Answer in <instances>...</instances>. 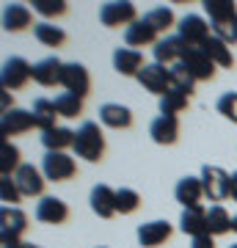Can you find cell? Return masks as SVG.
<instances>
[{"mask_svg":"<svg viewBox=\"0 0 237 248\" xmlns=\"http://www.w3.org/2000/svg\"><path fill=\"white\" fill-rule=\"evenodd\" d=\"M204 11L210 17L212 36H218L221 42L235 45L237 42V9L232 0H204Z\"/></svg>","mask_w":237,"mask_h":248,"instance_id":"obj_1","label":"cell"},{"mask_svg":"<svg viewBox=\"0 0 237 248\" xmlns=\"http://www.w3.org/2000/svg\"><path fill=\"white\" fill-rule=\"evenodd\" d=\"M75 155L88 163H97L102 160L105 155V138H102V130H99L97 122H83L80 124V130L75 133Z\"/></svg>","mask_w":237,"mask_h":248,"instance_id":"obj_2","label":"cell"},{"mask_svg":"<svg viewBox=\"0 0 237 248\" xmlns=\"http://www.w3.org/2000/svg\"><path fill=\"white\" fill-rule=\"evenodd\" d=\"M31 63L25 58H19V55H11L3 61V69H0V86L3 91H17L22 89L28 80H31Z\"/></svg>","mask_w":237,"mask_h":248,"instance_id":"obj_3","label":"cell"},{"mask_svg":"<svg viewBox=\"0 0 237 248\" xmlns=\"http://www.w3.org/2000/svg\"><path fill=\"white\" fill-rule=\"evenodd\" d=\"M75 171H78V166L66 152H47L42 160V174L50 182H66L75 177Z\"/></svg>","mask_w":237,"mask_h":248,"instance_id":"obj_4","label":"cell"},{"mask_svg":"<svg viewBox=\"0 0 237 248\" xmlns=\"http://www.w3.org/2000/svg\"><path fill=\"white\" fill-rule=\"evenodd\" d=\"M135 19H138L135 6L127 3V0H111V3H102L99 6V22L105 28H119V25L130 28Z\"/></svg>","mask_w":237,"mask_h":248,"instance_id":"obj_5","label":"cell"},{"mask_svg":"<svg viewBox=\"0 0 237 248\" xmlns=\"http://www.w3.org/2000/svg\"><path fill=\"white\" fill-rule=\"evenodd\" d=\"M229 179H232V174H226L221 166H204L202 169L204 196L210 202H223V199H229Z\"/></svg>","mask_w":237,"mask_h":248,"instance_id":"obj_6","label":"cell"},{"mask_svg":"<svg viewBox=\"0 0 237 248\" xmlns=\"http://www.w3.org/2000/svg\"><path fill=\"white\" fill-rule=\"evenodd\" d=\"M138 83L146 91H152V94L163 97V94H168V91H171V69L160 66V63H146V66L138 72Z\"/></svg>","mask_w":237,"mask_h":248,"instance_id":"obj_7","label":"cell"},{"mask_svg":"<svg viewBox=\"0 0 237 248\" xmlns=\"http://www.w3.org/2000/svg\"><path fill=\"white\" fill-rule=\"evenodd\" d=\"M176 31H179V39H182L188 47H202L204 42L210 39V25H207L199 14H185V17L179 19Z\"/></svg>","mask_w":237,"mask_h":248,"instance_id":"obj_8","label":"cell"},{"mask_svg":"<svg viewBox=\"0 0 237 248\" xmlns=\"http://www.w3.org/2000/svg\"><path fill=\"white\" fill-rule=\"evenodd\" d=\"M179 63L193 75V80H210L215 75V63L207 58V53H204L202 47H185Z\"/></svg>","mask_w":237,"mask_h":248,"instance_id":"obj_9","label":"cell"},{"mask_svg":"<svg viewBox=\"0 0 237 248\" xmlns=\"http://www.w3.org/2000/svg\"><path fill=\"white\" fill-rule=\"evenodd\" d=\"M61 86L69 94L75 97H86L88 91H91V78H88V72L83 63H63V75H61Z\"/></svg>","mask_w":237,"mask_h":248,"instance_id":"obj_10","label":"cell"},{"mask_svg":"<svg viewBox=\"0 0 237 248\" xmlns=\"http://www.w3.org/2000/svg\"><path fill=\"white\" fill-rule=\"evenodd\" d=\"M185 42L179 39V36H163L158 45L152 47L155 50V63H160V66H174V63H179V58H182L185 53Z\"/></svg>","mask_w":237,"mask_h":248,"instance_id":"obj_11","label":"cell"},{"mask_svg":"<svg viewBox=\"0 0 237 248\" xmlns=\"http://www.w3.org/2000/svg\"><path fill=\"white\" fill-rule=\"evenodd\" d=\"M31 127H36L33 113H31V110H22V108H11V110H6L3 119H0V133H3V138L28 133Z\"/></svg>","mask_w":237,"mask_h":248,"instance_id":"obj_12","label":"cell"},{"mask_svg":"<svg viewBox=\"0 0 237 248\" xmlns=\"http://www.w3.org/2000/svg\"><path fill=\"white\" fill-rule=\"evenodd\" d=\"M124 42H127V47H146V45H158V31H155V25H152L146 17L135 19L127 31H124Z\"/></svg>","mask_w":237,"mask_h":248,"instance_id":"obj_13","label":"cell"},{"mask_svg":"<svg viewBox=\"0 0 237 248\" xmlns=\"http://www.w3.org/2000/svg\"><path fill=\"white\" fill-rule=\"evenodd\" d=\"M14 182H17V187H19V193L22 196H42V190H44V174L36 166H31V163H22L19 166V171L14 174Z\"/></svg>","mask_w":237,"mask_h":248,"instance_id":"obj_14","label":"cell"},{"mask_svg":"<svg viewBox=\"0 0 237 248\" xmlns=\"http://www.w3.org/2000/svg\"><path fill=\"white\" fill-rule=\"evenodd\" d=\"M174 196H176V202L182 204L185 210H188V207H202V199H204L202 177H185V179H179L176 187H174Z\"/></svg>","mask_w":237,"mask_h":248,"instance_id":"obj_15","label":"cell"},{"mask_svg":"<svg viewBox=\"0 0 237 248\" xmlns=\"http://www.w3.org/2000/svg\"><path fill=\"white\" fill-rule=\"evenodd\" d=\"M61 75H63V63L50 55V58H44V61L33 63V69H31V78L39 83V86H61Z\"/></svg>","mask_w":237,"mask_h":248,"instance_id":"obj_16","label":"cell"},{"mask_svg":"<svg viewBox=\"0 0 237 248\" xmlns=\"http://www.w3.org/2000/svg\"><path fill=\"white\" fill-rule=\"evenodd\" d=\"M69 218V207L66 202L55 199V196H44L42 202L36 204V221L42 223H63Z\"/></svg>","mask_w":237,"mask_h":248,"instance_id":"obj_17","label":"cell"},{"mask_svg":"<svg viewBox=\"0 0 237 248\" xmlns=\"http://www.w3.org/2000/svg\"><path fill=\"white\" fill-rule=\"evenodd\" d=\"M171 237V223L166 221H149L138 226V243L143 248H158Z\"/></svg>","mask_w":237,"mask_h":248,"instance_id":"obj_18","label":"cell"},{"mask_svg":"<svg viewBox=\"0 0 237 248\" xmlns=\"http://www.w3.org/2000/svg\"><path fill=\"white\" fill-rule=\"evenodd\" d=\"M179 229H182L185 234H190V237L210 234V226H207V210H204V207H188V210H182Z\"/></svg>","mask_w":237,"mask_h":248,"instance_id":"obj_19","label":"cell"},{"mask_svg":"<svg viewBox=\"0 0 237 248\" xmlns=\"http://www.w3.org/2000/svg\"><path fill=\"white\" fill-rule=\"evenodd\" d=\"M149 135H152V141L160 143V146L174 143L176 135H179V122H176V116H158V119L149 124Z\"/></svg>","mask_w":237,"mask_h":248,"instance_id":"obj_20","label":"cell"},{"mask_svg":"<svg viewBox=\"0 0 237 248\" xmlns=\"http://www.w3.org/2000/svg\"><path fill=\"white\" fill-rule=\"evenodd\" d=\"M113 66L119 75H135L138 78V72L146 66L143 63V55L141 50H132V47H119L113 53Z\"/></svg>","mask_w":237,"mask_h":248,"instance_id":"obj_21","label":"cell"},{"mask_svg":"<svg viewBox=\"0 0 237 248\" xmlns=\"http://www.w3.org/2000/svg\"><path fill=\"white\" fill-rule=\"evenodd\" d=\"M31 22H33V14H31V9H28L25 3H9L3 9V28L11 31V33L25 31Z\"/></svg>","mask_w":237,"mask_h":248,"instance_id":"obj_22","label":"cell"},{"mask_svg":"<svg viewBox=\"0 0 237 248\" xmlns=\"http://www.w3.org/2000/svg\"><path fill=\"white\" fill-rule=\"evenodd\" d=\"M91 210L99 218H113L116 215V190L108 185H94L91 190Z\"/></svg>","mask_w":237,"mask_h":248,"instance_id":"obj_23","label":"cell"},{"mask_svg":"<svg viewBox=\"0 0 237 248\" xmlns=\"http://www.w3.org/2000/svg\"><path fill=\"white\" fill-rule=\"evenodd\" d=\"M99 122L105 124V127H113V130H124V127L132 124V113H130V108H124V105L105 102V105L99 108Z\"/></svg>","mask_w":237,"mask_h":248,"instance_id":"obj_24","label":"cell"},{"mask_svg":"<svg viewBox=\"0 0 237 248\" xmlns=\"http://www.w3.org/2000/svg\"><path fill=\"white\" fill-rule=\"evenodd\" d=\"M202 50L207 53V58H210L215 66H223V69L235 66V55H232V50H229L226 42H221L218 36H210V39L202 45Z\"/></svg>","mask_w":237,"mask_h":248,"instance_id":"obj_25","label":"cell"},{"mask_svg":"<svg viewBox=\"0 0 237 248\" xmlns=\"http://www.w3.org/2000/svg\"><path fill=\"white\" fill-rule=\"evenodd\" d=\"M31 113H33V122H36V127H39L42 133L58 127V124H55L58 110H55V102H50V99H44V97L33 99V110H31Z\"/></svg>","mask_w":237,"mask_h":248,"instance_id":"obj_26","label":"cell"},{"mask_svg":"<svg viewBox=\"0 0 237 248\" xmlns=\"http://www.w3.org/2000/svg\"><path fill=\"white\" fill-rule=\"evenodd\" d=\"M28 229V215L19 207H3L0 210V232H9V234H22Z\"/></svg>","mask_w":237,"mask_h":248,"instance_id":"obj_27","label":"cell"},{"mask_svg":"<svg viewBox=\"0 0 237 248\" xmlns=\"http://www.w3.org/2000/svg\"><path fill=\"white\" fill-rule=\"evenodd\" d=\"M42 143L47 152H63L66 146H75V133L66 127H55V130L42 133Z\"/></svg>","mask_w":237,"mask_h":248,"instance_id":"obj_28","label":"cell"},{"mask_svg":"<svg viewBox=\"0 0 237 248\" xmlns=\"http://www.w3.org/2000/svg\"><path fill=\"white\" fill-rule=\"evenodd\" d=\"M33 36L42 42V45H47V47H61L63 42H66V33H63L58 25H53V22H36L33 25Z\"/></svg>","mask_w":237,"mask_h":248,"instance_id":"obj_29","label":"cell"},{"mask_svg":"<svg viewBox=\"0 0 237 248\" xmlns=\"http://www.w3.org/2000/svg\"><path fill=\"white\" fill-rule=\"evenodd\" d=\"M19 149L14 146V143H9V138H3L0 141V174L3 177H11V171L17 174L19 171Z\"/></svg>","mask_w":237,"mask_h":248,"instance_id":"obj_30","label":"cell"},{"mask_svg":"<svg viewBox=\"0 0 237 248\" xmlns=\"http://www.w3.org/2000/svg\"><path fill=\"white\" fill-rule=\"evenodd\" d=\"M207 226H210L212 237H215V234H226V232L232 229V215H229L221 204H215V207L207 210Z\"/></svg>","mask_w":237,"mask_h":248,"instance_id":"obj_31","label":"cell"},{"mask_svg":"<svg viewBox=\"0 0 237 248\" xmlns=\"http://www.w3.org/2000/svg\"><path fill=\"white\" fill-rule=\"evenodd\" d=\"M185 108H188V94H179V91H168L160 97V116H176L182 113Z\"/></svg>","mask_w":237,"mask_h":248,"instance_id":"obj_32","label":"cell"},{"mask_svg":"<svg viewBox=\"0 0 237 248\" xmlns=\"http://www.w3.org/2000/svg\"><path fill=\"white\" fill-rule=\"evenodd\" d=\"M193 83H196L193 75L185 69L182 63H174V66H171V89H174V91L190 97V94H193Z\"/></svg>","mask_w":237,"mask_h":248,"instance_id":"obj_33","label":"cell"},{"mask_svg":"<svg viewBox=\"0 0 237 248\" xmlns=\"http://www.w3.org/2000/svg\"><path fill=\"white\" fill-rule=\"evenodd\" d=\"M55 110H58V116L75 119V116L83 110V99L75 97V94H69V91H63V94H58V97H55Z\"/></svg>","mask_w":237,"mask_h":248,"instance_id":"obj_34","label":"cell"},{"mask_svg":"<svg viewBox=\"0 0 237 248\" xmlns=\"http://www.w3.org/2000/svg\"><path fill=\"white\" fill-rule=\"evenodd\" d=\"M141 207V196L132 190V187H119L116 190V213L130 215Z\"/></svg>","mask_w":237,"mask_h":248,"instance_id":"obj_35","label":"cell"},{"mask_svg":"<svg viewBox=\"0 0 237 248\" xmlns=\"http://www.w3.org/2000/svg\"><path fill=\"white\" fill-rule=\"evenodd\" d=\"M146 19L155 25V31H158V33H166L168 28L174 25V11L166 9V6H158V9H152L149 14H146Z\"/></svg>","mask_w":237,"mask_h":248,"instance_id":"obj_36","label":"cell"},{"mask_svg":"<svg viewBox=\"0 0 237 248\" xmlns=\"http://www.w3.org/2000/svg\"><path fill=\"white\" fill-rule=\"evenodd\" d=\"M218 113L223 116V119H229V122L237 124V91H226V94H221L218 99Z\"/></svg>","mask_w":237,"mask_h":248,"instance_id":"obj_37","label":"cell"},{"mask_svg":"<svg viewBox=\"0 0 237 248\" xmlns=\"http://www.w3.org/2000/svg\"><path fill=\"white\" fill-rule=\"evenodd\" d=\"M0 199L6 202V207H17L19 199H22L17 182H14L11 177H3V179H0Z\"/></svg>","mask_w":237,"mask_h":248,"instance_id":"obj_38","label":"cell"},{"mask_svg":"<svg viewBox=\"0 0 237 248\" xmlns=\"http://www.w3.org/2000/svg\"><path fill=\"white\" fill-rule=\"evenodd\" d=\"M33 9L42 17H58L66 11V3H61V0H33Z\"/></svg>","mask_w":237,"mask_h":248,"instance_id":"obj_39","label":"cell"},{"mask_svg":"<svg viewBox=\"0 0 237 248\" xmlns=\"http://www.w3.org/2000/svg\"><path fill=\"white\" fill-rule=\"evenodd\" d=\"M22 243H19L17 234H9V232H0V248H19Z\"/></svg>","mask_w":237,"mask_h":248,"instance_id":"obj_40","label":"cell"},{"mask_svg":"<svg viewBox=\"0 0 237 248\" xmlns=\"http://www.w3.org/2000/svg\"><path fill=\"white\" fill-rule=\"evenodd\" d=\"M190 248H215V243H212V234H202V237H193Z\"/></svg>","mask_w":237,"mask_h":248,"instance_id":"obj_41","label":"cell"},{"mask_svg":"<svg viewBox=\"0 0 237 248\" xmlns=\"http://www.w3.org/2000/svg\"><path fill=\"white\" fill-rule=\"evenodd\" d=\"M229 199L237 204V171H232V179H229Z\"/></svg>","mask_w":237,"mask_h":248,"instance_id":"obj_42","label":"cell"},{"mask_svg":"<svg viewBox=\"0 0 237 248\" xmlns=\"http://www.w3.org/2000/svg\"><path fill=\"white\" fill-rule=\"evenodd\" d=\"M232 232H237V215L232 218Z\"/></svg>","mask_w":237,"mask_h":248,"instance_id":"obj_43","label":"cell"},{"mask_svg":"<svg viewBox=\"0 0 237 248\" xmlns=\"http://www.w3.org/2000/svg\"><path fill=\"white\" fill-rule=\"evenodd\" d=\"M19 248H39V246H33V243H22Z\"/></svg>","mask_w":237,"mask_h":248,"instance_id":"obj_44","label":"cell"},{"mask_svg":"<svg viewBox=\"0 0 237 248\" xmlns=\"http://www.w3.org/2000/svg\"><path fill=\"white\" fill-rule=\"evenodd\" d=\"M229 248H237V243H235V246H229Z\"/></svg>","mask_w":237,"mask_h":248,"instance_id":"obj_45","label":"cell"},{"mask_svg":"<svg viewBox=\"0 0 237 248\" xmlns=\"http://www.w3.org/2000/svg\"><path fill=\"white\" fill-rule=\"evenodd\" d=\"M99 248H102V246H99Z\"/></svg>","mask_w":237,"mask_h":248,"instance_id":"obj_46","label":"cell"}]
</instances>
